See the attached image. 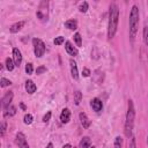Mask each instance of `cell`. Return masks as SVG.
I'll return each mask as SVG.
<instances>
[{"instance_id":"obj_18","label":"cell","mask_w":148,"mask_h":148,"mask_svg":"<svg viewBox=\"0 0 148 148\" xmlns=\"http://www.w3.org/2000/svg\"><path fill=\"white\" fill-rule=\"evenodd\" d=\"M81 99H82V92H81L80 90H76V91L74 92V103H75L76 105H79V104L81 103Z\"/></svg>"},{"instance_id":"obj_38","label":"cell","mask_w":148,"mask_h":148,"mask_svg":"<svg viewBox=\"0 0 148 148\" xmlns=\"http://www.w3.org/2000/svg\"><path fill=\"white\" fill-rule=\"evenodd\" d=\"M74 148H76V147H74Z\"/></svg>"},{"instance_id":"obj_21","label":"cell","mask_w":148,"mask_h":148,"mask_svg":"<svg viewBox=\"0 0 148 148\" xmlns=\"http://www.w3.org/2000/svg\"><path fill=\"white\" fill-rule=\"evenodd\" d=\"M121 147H123V138L117 136L114 139V148H121Z\"/></svg>"},{"instance_id":"obj_11","label":"cell","mask_w":148,"mask_h":148,"mask_svg":"<svg viewBox=\"0 0 148 148\" xmlns=\"http://www.w3.org/2000/svg\"><path fill=\"white\" fill-rule=\"evenodd\" d=\"M69 119H71V111H69V109H67V108L62 109V111L60 113V121L62 124H67L69 121Z\"/></svg>"},{"instance_id":"obj_32","label":"cell","mask_w":148,"mask_h":148,"mask_svg":"<svg viewBox=\"0 0 148 148\" xmlns=\"http://www.w3.org/2000/svg\"><path fill=\"white\" fill-rule=\"evenodd\" d=\"M128 148H136V143H135V139L132 136L131 138V141H130V146Z\"/></svg>"},{"instance_id":"obj_24","label":"cell","mask_w":148,"mask_h":148,"mask_svg":"<svg viewBox=\"0 0 148 148\" xmlns=\"http://www.w3.org/2000/svg\"><path fill=\"white\" fill-rule=\"evenodd\" d=\"M9 84H12V82H10L9 80H7L6 77H1V81H0L1 88H5V87H7V86H9Z\"/></svg>"},{"instance_id":"obj_19","label":"cell","mask_w":148,"mask_h":148,"mask_svg":"<svg viewBox=\"0 0 148 148\" xmlns=\"http://www.w3.org/2000/svg\"><path fill=\"white\" fill-rule=\"evenodd\" d=\"M14 67H15L14 60L10 59V58H7V59H6V68H7L9 72H12V71L14 69Z\"/></svg>"},{"instance_id":"obj_26","label":"cell","mask_w":148,"mask_h":148,"mask_svg":"<svg viewBox=\"0 0 148 148\" xmlns=\"http://www.w3.org/2000/svg\"><path fill=\"white\" fill-rule=\"evenodd\" d=\"M32 72H34V67H32V64H31V62L27 64V65H25V73H27V74H31Z\"/></svg>"},{"instance_id":"obj_34","label":"cell","mask_w":148,"mask_h":148,"mask_svg":"<svg viewBox=\"0 0 148 148\" xmlns=\"http://www.w3.org/2000/svg\"><path fill=\"white\" fill-rule=\"evenodd\" d=\"M46 148H53V145H52L51 142H49V143H47V146H46Z\"/></svg>"},{"instance_id":"obj_31","label":"cell","mask_w":148,"mask_h":148,"mask_svg":"<svg viewBox=\"0 0 148 148\" xmlns=\"http://www.w3.org/2000/svg\"><path fill=\"white\" fill-rule=\"evenodd\" d=\"M51 116H52V113H51V111H49V112L43 117V121H44V123L49 121V120H50V118H51Z\"/></svg>"},{"instance_id":"obj_1","label":"cell","mask_w":148,"mask_h":148,"mask_svg":"<svg viewBox=\"0 0 148 148\" xmlns=\"http://www.w3.org/2000/svg\"><path fill=\"white\" fill-rule=\"evenodd\" d=\"M118 18H119V8L116 3H112L109 10V23H108V38L109 39H112L117 32Z\"/></svg>"},{"instance_id":"obj_13","label":"cell","mask_w":148,"mask_h":148,"mask_svg":"<svg viewBox=\"0 0 148 148\" xmlns=\"http://www.w3.org/2000/svg\"><path fill=\"white\" fill-rule=\"evenodd\" d=\"M79 117H80V121H81V125L83 126V128H88V127L91 125V120H89V118L87 117L86 113L81 112V113L79 114Z\"/></svg>"},{"instance_id":"obj_33","label":"cell","mask_w":148,"mask_h":148,"mask_svg":"<svg viewBox=\"0 0 148 148\" xmlns=\"http://www.w3.org/2000/svg\"><path fill=\"white\" fill-rule=\"evenodd\" d=\"M20 106H21V109H22V110H24V111L27 110V108H25V105H24L23 103H20Z\"/></svg>"},{"instance_id":"obj_4","label":"cell","mask_w":148,"mask_h":148,"mask_svg":"<svg viewBox=\"0 0 148 148\" xmlns=\"http://www.w3.org/2000/svg\"><path fill=\"white\" fill-rule=\"evenodd\" d=\"M32 45H34V52H35V56L37 58H40L44 56L45 53V44L42 39L39 38H34L32 39Z\"/></svg>"},{"instance_id":"obj_22","label":"cell","mask_w":148,"mask_h":148,"mask_svg":"<svg viewBox=\"0 0 148 148\" xmlns=\"http://www.w3.org/2000/svg\"><path fill=\"white\" fill-rule=\"evenodd\" d=\"M74 42H75V44H76L77 46H81V45H82V40H81V35H80L79 32L74 34Z\"/></svg>"},{"instance_id":"obj_14","label":"cell","mask_w":148,"mask_h":148,"mask_svg":"<svg viewBox=\"0 0 148 148\" xmlns=\"http://www.w3.org/2000/svg\"><path fill=\"white\" fill-rule=\"evenodd\" d=\"M25 24V22L24 21H20V22H16V23H14L13 25H10V28H9V31L12 32V34H15V32H18L22 28H23V25Z\"/></svg>"},{"instance_id":"obj_23","label":"cell","mask_w":148,"mask_h":148,"mask_svg":"<svg viewBox=\"0 0 148 148\" xmlns=\"http://www.w3.org/2000/svg\"><path fill=\"white\" fill-rule=\"evenodd\" d=\"M88 8H89V5H88V2H87V1L82 2V3L80 5V7H79V9H80V12H81V13H86V12L88 10Z\"/></svg>"},{"instance_id":"obj_10","label":"cell","mask_w":148,"mask_h":148,"mask_svg":"<svg viewBox=\"0 0 148 148\" xmlns=\"http://www.w3.org/2000/svg\"><path fill=\"white\" fill-rule=\"evenodd\" d=\"M90 105H91L92 110L96 111V112H99L103 109V103H102V101L99 98H92L91 102H90Z\"/></svg>"},{"instance_id":"obj_7","label":"cell","mask_w":148,"mask_h":148,"mask_svg":"<svg viewBox=\"0 0 148 148\" xmlns=\"http://www.w3.org/2000/svg\"><path fill=\"white\" fill-rule=\"evenodd\" d=\"M13 60H14L15 66H17V67L22 62V53H21V51L17 47H14L13 49Z\"/></svg>"},{"instance_id":"obj_5","label":"cell","mask_w":148,"mask_h":148,"mask_svg":"<svg viewBox=\"0 0 148 148\" xmlns=\"http://www.w3.org/2000/svg\"><path fill=\"white\" fill-rule=\"evenodd\" d=\"M18 148H29V145H28V141H27V138L25 135L22 133V132H18L16 134V139H15Z\"/></svg>"},{"instance_id":"obj_25","label":"cell","mask_w":148,"mask_h":148,"mask_svg":"<svg viewBox=\"0 0 148 148\" xmlns=\"http://www.w3.org/2000/svg\"><path fill=\"white\" fill-rule=\"evenodd\" d=\"M64 40H65V38H64L62 36H58V37H56V38H54L53 43H54L56 45H60V44H62V43H64Z\"/></svg>"},{"instance_id":"obj_15","label":"cell","mask_w":148,"mask_h":148,"mask_svg":"<svg viewBox=\"0 0 148 148\" xmlns=\"http://www.w3.org/2000/svg\"><path fill=\"white\" fill-rule=\"evenodd\" d=\"M36 89H37V87L34 83V81H31V80L25 81V90H27L28 94H34L36 91Z\"/></svg>"},{"instance_id":"obj_8","label":"cell","mask_w":148,"mask_h":148,"mask_svg":"<svg viewBox=\"0 0 148 148\" xmlns=\"http://www.w3.org/2000/svg\"><path fill=\"white\" fill-rule=\"evenodd\" d=\"M69 66H71V74H72V77L74 80H77L79 79V71H77V65L75 62L74 59H71L69 60Z\"/></svg>"},{"instance_id":"obj_30","label":"cell","mask_w":148,"mask_h":148,"mask_svg":"<svg viewBox=\"0 0 148 148\" xmlns=\"http://www.w3.org/2000/svg\"><path fill=\"white\" fill-rule=\"evenodd\" d=\"M6 126H7L6 121H2V123H1V133H0V135H1V136H3V135H5V133H6Z\"/></svg>"},{"instance_id":"obj_35","label":"cell","mask_w":148,"mask_h":148,"mask_svg":"<svg viewBox=\"0 0 148 148\" xmlns=\"http://www.w3.org/2000/svg\"><path fill=\"white\" fill-rule=\"evenodd\" d=\"M62 148H73V147H72V146H71L69 143H67V145H65V146H64Z\"/></svg>"},{"instance_id":"obj_16","label":"cell","mask_w":148,"mask_h":148,"mask_svg":"<svg viewBox=\"0 0 148 148\" xmlns=\"http://www.w3.org/2000/svg\"><path fill=\"white\" fill-rule=\"evenodd\" d=\"M65 27L69 30H75L77 28V22H76V20H68L65 22Z\"/></svg>"},{"instance_id":"obj_17","label":"cell","mask_w":148,"mask_h":148,"mask_svg":"<svg viewBox=\"0 0 148 148\" xmlns=\"http://www.w3.org/2000/svg\"><path fill=\"white\" fill-rule=\"evenodd\" d=\"M80 148H91L90 147V139L89 136H83L80 141Z\"/></svg>"},{"instance_id":"obj_12","label":"cell","mask_w":148,"mask_h":148,"mask_svg":"<svg viewBox=\"0 0 148 148\" xmlns=\"http://www.w3.org/2000/svg\"><path fill=\"white\" fill-rule=\"evenodd\" d=\"M15 114H16V108L14 105H12V104L9 106H7L5 109V111H3V117L5 118H10V117H13Z\"/></svg>"},{"instance_id":"obj_28","label":"cell","mask_w":148,"mask_h":148,"mask_svg":"<svg viewBox=\"0 0 148 148\" xmlns=\"http://www.w3.org/2000/svg\"><path fill=\"white\" fill-rule=\"evenodd\" d=\"M44 72H46V67H44V66H39V67H37V69H36V74H37V75L43 74Z\"/></svg>"},{"instance_id":"obj_2","label":"cell","mask_w":148,"mask_h":148,"mask_svg":"<svg viewBox=\"0 0 148 148\" xmlns=\"http://www.w3.org/2000/svg\"><path fill=\"white\" fill-rule=\"evenodd\" d=\"M134 118H135V109L133 101H128V109L126 113V120H125V135L127 138H132V131H133V125H134Z\"/></svg>"},{"instance_id":"obj_9","label":"cell","mask_w":148,"mask_h":148,"mask_svg":"<svg viewBox=\"0 0 148 148\" xmlns=\"http://www.w3.org/2000/svg\"><path fill=\"white\" fill-rule=\"evenodd\" d=\"M65 49H66V51H67V53L68 54H71V56H73V57H76L77 56V49L69 42V40H67L66 43H65Z\"/></svg>"},{"instance_id":"obj_27","label":"cell","mask_w":148,"mask_h":148,"mask_svg":"<svg viewBox=\"0 0 148 148\" xmlns=\"http://www.w3.org/2000/svg\"><path fill=\"white\" fill-rule=\"evenodd\" d=\"M143 39H145L146 45L148 46V27H146V28L143 29Z\"/></svg>"},{"instance_id":"obj_36","label":"cell","mask_w":148,"mask_h":148,"mask_svg":"<svg viewBox=\"0 0 148 148\" xmlns=\"http://www.w3.org/2000/svg\"><path fill=\"white\" fill-rule=\"evenodd\" d=\"M147 143H148V136H147Z\"/></svg>"},{"instance_id":"obj_6","label":"cell","mask_w":148,"mask_h":148,"mask_svg":"<svg viewBox=\"0 0 148 148\" xmlns=\"http://www.w3.org/2000/svg\"><path fill=\"white\" fill-rule=\"evenodd\" d=\"M13 91H7L5 95H3V97L1 98V105H2V108H3V110L7 108V106H9L10 105V102L13 101Z\"/></svg>"},{"instance_id":"obj_37","label":"cell","mask_w":148,"mask_h":148,"mask_svg":"<svg viewBox=\"0 0 148 148\" xmlns=\"http://www.w3.org/2000/svg\"><path fill=\"white\" fill-rule=\"evenodd\" d=\"M91 148H95V147H91Z\"/></svg>"},{"instance_id":"obj_3","label":"cell","mask_w":148,"mask_h":148,"mask_svg":"<svg viewBox=\"0 0 148 148\" xmlns=\"http://www.w3.org/2000/svg\"><path fill=\"white\" fill-rule=\"evenodd\" d=\"M139 17H140V12L138 6H132L131 13H130V37L132 40H134L136 32H138V27H139Z\"/></svg>"},{"instance_id":"obj_20","label":"cell","mask_w":148,"mask_h":148,"mask_svg":"<svg viewBox=\"0 0 148 148\" xmlns=\"http://www.w3.org/2000/svg\"><path fill=\"white\" fill-rule=\"evenodd\" d=\"M32 116L30 114V113H27L24 117H23V123L25 124V125H30L31 123H32Z\"/></svg>"},{"instance_id":"obj_29","label":"cell","mask_w":148,"mask_h":148,"mask_svg":"<svg viewBox=\"0 0 148 148\" xmlns=\"http://www.w3.org/2000/svg\"><path fill=\"white\" fill-rule=\"evenodd\" d=\"M90 74H91V73H90V69H89V68L84 67V68L82 69V76H84V77H88Z\"/></svg>"}]
</instances>
